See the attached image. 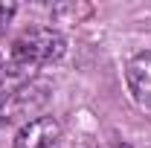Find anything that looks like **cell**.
Wrapping results in <instances>:
<instances>
[{"instance_id": "6da1fadb", "label": "cell", "mask_w": 151, "mask_h": 148, "mask_svg": "<svg viewBox=\"0 0 151 148\" xmlns=\"http://www.w3.org/2000/svg\"><path fill=\"white\" fill-rule=\"evenodd\" d=\"M64 47L67 44H64L61 32L50 29V26H32V29L20 32L12 41L6 58L0 61V93H9L32 81L44 64H52L64 55Z\"/></svg>"}, {"instance_id": "7a4b0ae2", "label": "cell", "mask_w": 151, "mask_h": 148, "mask_svg": "<svg viewBox=\"0 0 151 148\" xmlns=\"http://www.w3.org/2000/svg\"><path fill=\"white\" fill-rule=\"evenodd\" d=\"M47 102H50V84L41 78H32L15 90L3 93L0 96V128L35 122L38 113L47 108Z\"/></svg>"}, {"instance_id": "3957f363", "label": "cell", "mask_w": 151, "mask_h": 148, "mask_svg": "<svg viewBox=\"0 0 151 148\" xmlns=\"http://www.w3.org/2000/svg\"><path fill=\"white\" fill-rule=\"evenodd\" d=\"M61 145V125L52 116H38L35 122L18 131L15 148H58Z\"/></svg>"}, {"instance_id": "277c9868", "label": "cell", "mask_w": 151, "mask_h": 148, "mask_svg": "<svg viewBox=\"0 0 151 148\" xmlns=\"http://www.w3.org/2000/svg\"><path fill=\"white\" fill-rule=\"evenodd\" d=\"M125 75H128L131 96L142 105V108H151V52L134 55Z\"/></svg>"}, {"instance_id": "5b68a950", "label": "cell", "mask_w": 151, "mask_h": 148, "mask_svg": "<svg viewBox=\"0 0 151 148\" xmlns=\"http://www.w3.org/2000/svg\"><path fill=\"white\" fill-rule=\"evenodd\" d=\"M15 12H18V6H15V3H0V29L15 18Z\"/></svg>"}, {"instance_id": "8992f818", "label": "cell", "mask_w": 151, "mask_h": 148, "mask_svg": "<svg viewBox=\"0 0 151 148\" xmlns=\"http://www.w3.org/2000/svg\"><path fill=\"white\" fill-rule=\"evenodd\" d=\"M113 148H131V145H128V142H119V145H113Z\"/></svg>"}]
</instances>
